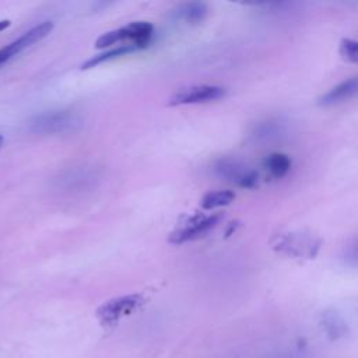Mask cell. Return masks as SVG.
<instances>
[{
    "mask_svg": "<svg viewBox=\"0 0 358 358\" xmlns=\"http://www.w3.org/2000/svg\"><path fill=\"white\" fill-rule=\"evenodd\" d=\"M83 123L81 115L73 109H55L35 115L29 120V130L36 134H63L77 130Z\"/></svg>",
    "mask_w": 358,
    "mask_h": 358,
    "instance_id": "obj_1",
    "label": "cell"
},
{
    "mask_svg": "<svg viewBox=\"0 0 358 358\" xmlns=\"http://www.w3.org/2000/svg\"><path fill=\"white\" fill-rule=\"evenodd\" d=\"M52 29H53V22L52 21H43V22H39L38 25L32 27L31 29L25 31L24 34H21L14 41L4 45L0 49V67L4 66L6 63H8L11 59L18 56L21 52H24L29 46L35 45L36 42H39L41 39L48 36Z\"/></svg>",
    "mask_w": 358,
    "mask_h": 358,
    "instance_id": "obj_2",
    "label": "cell"
},
{
    "mask_svg": "<svg viewBox=\"0 0 358 358\" xmlns=\"http://www.w3.org/2000/svg\"><path fill=\"white\" fill-rule=\"evenodd\" d=\"M141 302H143V298L138 294L122 295V296L109 299L103 305H101L96 310V316L103 324L112 326L117 323L123 316L130 315Z\"/></svg>",
    "mask_w": 358,
    "mask_h": 358,
    "instance_id": "obj_3",
    "label": "cell"
},
{
    "mask_svg": "<svg viewBox=\"0 0 358 358\" xmlns=\"http://www.w3.org/2000/svg\"><path fill=\"white\" fill-rule=\"evenodd\" d=\"M225 88L220 85H192L187 88H182L176 91L171 98H169V105H189V103H203V102H210L220 99L224 96Z\"/></svg>",
    "mask_w": 358,
    "mask_h": 358,
    "instance_id": "obj_4",
    "label": "cell"
},
{
    "mask_svg": "<svg viewBox=\"0 0 358 358\" xmlns=\"http://www.w3.org/2000/svg\"><path fill=\"white\" fill-rule=\"evenodd\" d=\"M220 220V214H214V215H207V217H192L190 220H187L183 227H180L178 231H175L171 238L169 242L172 243H183L187 241H193L197 239L200 236H203L204 234H207L211 228H214L217 225Z\"/></svg>",
    "mask_w": 358,
    "mask_h": 358,
    "instance_id": "obj_5",
    "label": "cell"
},
{
    "mask_svg": "<svg viewBox=\"0 0 358 358\" xmlns=\"http://www.w3.org/2000/svg\"><path fill=\"white\" fill-rule=\"evenodd\" d=\"M218 176L236 183L241 187H253L257 183V173L232 159H220L215 164Z\"/></svg>",
    "mask_w": 358,
    "mask_h": 358,
    "instance_id": "obj_6",
    "label": "cell"
},
{
    "mask_svg": "<svg viewBox=\"0 0 358 358\" xmlns=\"http://www.w3.org/2000/svg\"><path fill=\"white\" fill-rule=\"evenodd\" d=\"M355 92H357V77H351L340 83L338 85L333 87L331 90H329L326 94H323L317 99V103L322 106H331L352 98Z\"/></svg>",
    "mask_w": 358,
    "mask_h": 358,
    "instance_id": "obj_7",
    "label": "cell"
},
{
    "mask_svg": "<svg viewBox=\"0 0 358 358\" xmlns=\"http://www.w3.org/2000/svg\"><path fill=\"white\" fill-rule=\"evenodd\" d=\"M278 246L284 250H288V253L306 255V256L315 255L313 249H317V243H315L312 238L306 235H295V234H289L284 236L281 243H278Z\"/></svg>",
    "mask_w": 358,
    "mask_h": 358,
    "instance_id": "obj_8",
    "label": "cell"
},
{
    "mask_svg": "<svg viewBox=\"0 0 358 358\" xmlns=\"http://www.w3.org/2000/svg\"><path fill=\"white\" fill-rule=\"evenodd\" d=\"M123 39H130L138 49L147 46L152 35V25L147 21H134L122 27Z\"/></svg>",
    "mask_w": 358,
    "mask_h": 358,
    "instance_id": "obj_9",
    "label": "cell"
},
{
    "mask_svg": "<svg viewBox=\"0 0 358 358\" xmlns=\"http://www.w3.org/2000/svg\"><path fill=\"white\" fill-rule=\"evenodd\" d=\"M96 179H98V172L91 166L74 168L62 178L64 186L73 187V189H81L84 186H90Z\"/></svg>",
    "mask_w": 358,
    "mask_h": 358,
    "instance_id": "obj_10",
    "label": "cell"
},
{
    "mask_svg": "<svg viewBox=\"0 0 358 358\" xmlns=\"http://www.w3.org/2000/svg\"><path fill=\"white\" fill-rule=\"evenodd\" d=\"M207 6L206 3H200V1H192V3H185L182 6L178 7V10L175 11L176 17L186 21V22H190V24H194V22H199L201 20H204V17L207 15Z\"/></svg>",
    "mask_w": 358,
    "mask_h": 358,
    "instance_id": "obj_11",
    "label": "cell"
},
{
    "mask_svg": "<svg viewBox=\"0 0 358 358\" xmlns=\"http://www.w3.org/2000/svg\"><path fill=\"white\" fill-rule=\"evenodd\" d=\"M138 48L133 43H129V45H122V46H117V48H113L110 50H106L103 53H99V55H95L92 56L91 59H88L87 62H84L81 64V69L83 70H87V69H91V67H95L101 63H105L110 59H116L119 56H123V55H127V53H131V52H136Z\"/></svg>",
    "mask_w": 358,
    "mask_h": 358,
    "instance_id": "obj_12",
    "label": "cell"
},
{
    "mask_svg": "<svg viewBox=\"0 0 358 358\" xmlns=\"http://www.w3.org/2000/svg\"><path fill=\"white\" fill-rule=\"evenodd\" d=\"M264 166L267 168V171L275 176V178H281L284 176L289 168H291V159L288 155L281 154V152H274L271 155H268L264 161Z\"/></svg>",
    "mask_w": 358,
    "mask_h": 358,
    "instance_id": "obj_13",
    "label": "cell"
},
{
    "mask_svg": "<svg viewBox=\"0 0 358 358\" xmlns=\"http://www.w3.org/2000/svg\"><path fill=\"white\" fill-rule=\"evenodd\" d=\"M235 194L231 190H217L207 193L201 200V207L204 210H213L222 206H228L234 200Z\"/></svg>",
    "mask_w": 358,
    "mask_h": 358,
    "instance_id": "obj_14",
    "label": "cell"
},
{
    "mask_svg": "<svg viewBox=\"0 0 358 358\" xmlns=\"http://www.w3.org/2000/svg\"><path fill=\"white\" fill-rule=\"evenodd\" d=\"M340 55L351 63L358 62V43L354 39H343L340 45Z\"/></svg>",
    "mask_w": 358,
    "mask_h": 358,
    "instance_id": "obj_15",
    "label": "cell"
},
{
    "mask_svg": "<svg viewBox=\"0 0 358 358\" xmlns=\"http://www.w3.org/2000/svg\"><path fill=\"white\" fill-rule=\"evenodd\" d=\"M120 41H123V34H122V28H117V29L105 32L101 36H98V39L95 42V48H106V46L115 45Z\"/></svg>",
    "mask_w": 358,
    "mask_h": 358,
    "instance_id": "obj_16",
    "label": "cell"
},
{
    "mask_svg": "<svg viewBox=\"0 0 358 358\" xmlns=\"http://www.w3.org/2000/svg\"><path fill=\"white\" fill-rule=\"evenodd\" d=\"M278 130L280 126L277 122H264L255 130L253 134L256 138H270L273 136H277Z\"/></svg>",
    "mask_w": 358,
    "mask_h": 358,
    "instance_id": "obj_17",
    "label": "cell"
},
{
    "mask_svg": "<svg viewBox=\"0 0 358 358\" xmlns=\"http://www.w3.org/2000/svg\"><path fill=\"white\" fill-rule=\"evenodd\" d=\"M11 25V21L10 20H0V32L4 31L6 28H8Z\"/></svg>",
    "mask_w": 358,
    "mask_h": 358,
    "instance_id": "obj_18",
    "label": "cell"
},
{
    "mask_svg": "<svg viewBox=\"0 0 358 358\" xmlns=\"http://www.w3.org/2000/svg\"><path fill=\"white\" fill-rule=\"evenodd\" d=\"M3 143H4V137L0 134V148H1V145H3Z\"/></svg>",
    "mask_w": 358,
    "mask_h": 358,
    "instance_id": "obj_19",
    "label": "cell"
}]
</instances>
